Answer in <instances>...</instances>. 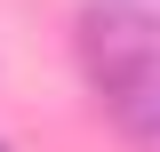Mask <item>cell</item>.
Segmentation results:
<instances>
[{
  "mask_svg": "<svg viewBox=\"0 0 160 152\" xmlns=\"http://www.w3.org/2000/svg\"><path fill=\"white\" fill-rule=\"evenodd\" d=\"M72 48L88 64V80H128V72H160V16L136 0H88L72 16Z\"/></svg>",
  "mask_w": 160,
  "mask_h": 152,
  "instance_id": "1",
  "label": "cell"
},
{
  "mask_svg": "<svg viewBox=\"0 0 160 152\" xmlns=\"http://www.w3.org/2000/svg\"><path fill=\"white\" fill-rule=\"evenodd\" d=\"M104 120H112L120 136L136 152H160V72H128V80H104L96 88Z\"/></svg>",
  "mask_w": 160,
  "mask_h": 152,
  "instance_id": "2",
  "label": "cell"
},
{
  "mask_svg": "<svg viewBox=\"0 0 160 152\" xmlns=\"http://www.w3.org/2000/svg\"><path fill=\"white\" fill-rule=\"evenodd\" d=\"M0 152H8V144H0Z\"/></svg>",
  "mask_w": 160,
  "mask_h": 152,
  "instance_id": "3",
  "label": "cell"
}]
</instances>
